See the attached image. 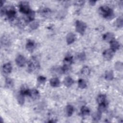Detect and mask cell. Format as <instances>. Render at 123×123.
Returning a JSON list of instances; mask_svg holds the SVG:
<instances>
[{
  "mask_svg": "<svg viewBox=\"0 0 123 123\" xmlns=\"http://www.w3.org/2000/svg\"><path fill=\"white\" fill-rule=\"evenodd\" d=\"M99 13L107 19H111L114 17L113 10L107 6H102L98 9Z\"/></svg>",
  "mask_w": 123,
  "mask_h": 123,
  "instance_id": "6da1fadb",
  "label": "cell"
},
{
  "mask_svg": "<svg viewBox=\"0 0 123 123\" xmlns=\"http://www.w3.org/2000/svg\"><path fill=\"white\" fill-rule=\"evenodd\" d=\"M40 64L35 57H32L28 62V71L29 73H34L39 70Z\"/></svg>",
  "mask_w": 123,
  "mask_h": 123,
  "instance_id": "7a4b0ae2",
  "label": "cell"
},
{
  "mask_svg": "<svg viewBox=\"0 0 123 123\" xmlns=\"http://www.w3.org/2000/svg\"><path fill=\"white\" fill-rule=\"evenodd\" d=\"M5 14L11 22L13 21L16 19V12L14 7L12 6L8 7V8H5Z\"/></svg>",
  "mask_w": 123,
  "mask_h": 123,
  "instance_id": "3957f363",
  "label": "cell"
},
{
  "mask_svg": "<svg viewBox=\"0 0 123 123\" xmlns=\"http://www.w3.org/2000/svg\"><path fill=\"white\" fill-rule=\"evenodd\" d=\"M86 28V25L85 23L77 20L75 23V29L77 32L81 34H83Z\"/></svg>",
  "mask_w": 123,
  "mask_h": 123,
  "instance_id": "277c9868",
  "label": "cell"
},
{
  "mask_svg": "<svg viewBox=\"0 0 123 123\" xmlns=\"http://www.w3.org/2000/svg\"><path fill=\"white\" fill-rule=\"evenodd\" d=\"M19 10L22 13L27 14L31 10L30 9L28 2L22 1L19 4Z\"/></svg>",
  "mask_w": 123,
  "mask_h": 123,
  "instance_id": "5b68a950",
  "label": "cell"
},
{
  "mask_svg": "<svg viewBox=\"0 0 123 123\" xmlns=\"http://www.w3.org/2000/svg\"><path fill=\"white\" fill-rule=\"evenodd\" d=\"M16 64L19 67H23L25 65L26 62V60L24 56L22 55H19L15 59Z\"/></svg>",
  "mask_w": 123,
  "mask_h": 123,
  "instance_id": "8992f818",
  "label": "cell"
},
{
  "mask_svg": "<svg viewBox=\"0 0 123 123\" xmlns=\"http://www.w3.org/2000/svg\"><path fill=\"white\" fill-rule=\"evenodd\" d=\"M114 51H113L111 49H106L103 53V56L105 59L109 61L111 60L113 56Z\"/></svg>",
  "mask_w": 123,
  "mask_h": 123,
  "instance_id": "52a82bcc",
  "label": "cell"
},
{
  "mask_svg": "<svg viewBox=\"0 0 123 123\" xmlns=\"http://www.w3.org/2000/svg\"><path fill=\"white\" fill-rule=\"evenodd\" d=\"M36 47L35 42L30 39H28L26 44V48L29 52H32Z\"/></svg>",
  "mask_w": 123,
  "mask_h": 123,
  "instance_id": "ba28073f",
  "label": "cell"
},
{
  "mask_svg": "<svg viewBox=\"0 0 123 123\" xmlns=\"http://www.w3.org/2000/svg\"><path fill=\"white\" fill-rule=\"evenodd\" d=\"M29 96L34 100L38 99L40 97V94L38 91L36 89H33L30 90Z\"/></svg>",
  "mask_w": 123,
  "mask_h": 123,
  "instance_id": "9c48e42d",
  "label": "cell"
},
{
  "mask_svg": "<svg viewBox=\"0 0 123 123\" xmlns=\"http://www.w3.org/2000/svg\"><path fill=\"white\" fill-rule=\"evenodd\" d=\"M27 23H28V22L26 18L22 17V18H19L17 20V25L20 27L23 28V27H25L27 25Z\"/></svg>",
  "mask_w": 123,
  "mask_h": 123,
  "instance_id": "30bf717a",
  "label": "cell"
},
{
  "mask_svg": "<svg viewBox=\"0 0 123 123\" xmlns=\"http://www.w3.org/2000/svg\"><path fill=\"white\" fill-rule=\"evenodd\" d=\"M12 70V67L10 63H6L3 65L2 71L3 72L6 74H10Z\"/></svg>",
  "mask_w": 123,
  "mask_h": 123,
  "instance_id": "8fae6325",
  "label": "cell"
},
{
  "mask_svg": "<svg viewBox=\"0 0 123 123\" xmlns=\"http://www.w3.org/2000/svg\"><path fill=\"white\" fill-rule=\"evenodd\" d=\"M75 39V35L73 33H69L67 34L66 37V42L68 44H71L74 41Z\"/></svg>",
  "mask_w": 123,
  "mask_h": 123,
  "instance_id": "7c38bea8",
  "label": "cell"
},
{
  "mask_svg": "<svg viewBox=\"0 0 123 123\" xmlns=\"http://www.w3.org/2000/svg\"><path fill=\"white\" fill-rule=\"evenodd\" d=\"M114 35L112 33H107L105 34L103 36V38L104 40L108 41V42H111L114 39Z\"/></svg>",
  "mask_w": 123,
  "mask_h": 123,
  "instance_id": "4fadbf2b",
  "label": "cell"
},
{
  "mask_svg": "<svg viewBox=\"0 0 123 123\" xmlns=\"http://www.w3.org/2000/svg\"><path fill=\"white\" fill-rule=\"evenodd\" d=\"M110 46H111V49L114 52L119 49L120 45L117 41L113 40L112 41L110 42Z\"/></svg>",
  "mask_w": 123,
  "mask_h": 123,
  "instance_id": "5bb4252c",
  "label": "cell"
},
{
  "mask_svg": "<svg viewBox=\"0 0 123 123\" xmlns=\"http://www.w3.org/2000/svg\"><path fill=\"white\" fill-rule=\"evenodd\" d=\"M60 82L59 79L56 77H53L50 80V84L53 87H57L60 85Z\"/></svg>",
  "mask_w": 123,
  "mask_h": 123,
  "instance_id": "9a60e30c",
  "label": "cell"
},
{
  "mask_svg": "<svg viewBox=\"0 0 123 123\" xmlns=\"http://www.w3.org/2000/svg\"><path fill=\"white\" fill-rule=\"evenodd\" d=\"M64 85L67 87L71 86L74 83L73 79L70 77H66L63 81Z\"/></svg>",
  "mask_w": 123,
  "mask_h": 123,
  "instance_id": "2e32d148",
  "label": "cell"
},
{
  "mask_svg": "<svg viewBox=\"0 0 123 123\" xmlns=\"http://www.w3.org/2000/svg\"><path fill=\"white\" fill-rule=\"evenodd\" d=\"M73 57L71 56H67L65 57L64 60H63V63L64 65L70 66V65L73 62Z\"/></svg>",
  "mask_w": 123,
  "mask_h": 123,
  "instance_id": "e0dca14e",
  "label": "cell"
},
{
  "mask_svg": "<svg viewBox=\"0 0 123 123\" xmlns=\"http://www.w3.org/2000/svg\"><path fill=\"white\" fill-rule=\"evenodd\" d=\"M66 114L68 116H71L73 113L74 111V108L71 105H68L66 107L65 109Z\"/></svg>",
  "mask_w": 123,
  "mask_h": 123,
  "instance_id": "ac0fdd59",
  "label": "cell"
},
{
  "mask_svg": "<svg viewBox=\"0 0 123 123\" xmlns=\"http://www.w3.org/2000/svg\"><path fill=\"white\" fill-rule=\"evenodd\" d=\"M14 85L13 81V80L10 78H7L5 80V86L7 88H11L13 87Z\"/></svg>",
  "mask_w": 123,
  "mask_h": 123,
  "instance_id": "d6986e66",
  "label": "cell"
},
{
  "mask_svg": "<svg viewBox=\"0 0 123 123\" xmlns=\"http://www.w3.org/2000/svg\"><path fill=\"white\" fill-rule=\"evenodd\" d=\"M90 73V70L89 68L87 66L83 67L81 70V74L84 76L88 75Z\"/></svg>",
  "mask_w": 123,
  "mask_h": 123,
  "instance_id": "ffe728a7",
  "label": "cell"
},
{
  "mask_svg": "<svg viewBox=\"0 0 123 123\" xmlns=\"http://www.w3.org/2000/svg\"><path fill=\"white\" fill-rule=\"evenodd\" d=\"M105 78L107 80H111L113 78V73L112 71H107L105 73Z\"/></svg>",
  "mask_w": 123,
  "mask_h": 123,
  "instance_id": "44dd1931",
  "label": "cell"
},
{
  "mask_svg": "<svg viewBox=\"0 0 123 123\" xmlns=\"http://www.w3.org/2000/svg\"><path fill=\"white\" fill-rule=\"evenodd\" d=\"M81 113L83 116H86L89 114L90 110L89 108L85 106H83L81 109Z\"/></svg>",
  "mask_w": 123,
  "mask_h": 123,
  "instance_id": "7402d4cb",
  "label": "cell"
},
{
  "mask_svg": "<svg viewBox=\"0 0 123 123\" xmlns=\"http://www.w3.org/2000/svg\"><path fill=\"white\" fill-rule=\"evenodd\" d=\"M27 17H26V19L28 21V22H30L32 21L35 18V12L31 10V11L27 14Z\"/></svg>",
  "mask_w": 123,
  "mask_h": 123,
  "instance_id": "603a6c76",
  "label": "cell"
},
{
  "mask_svg": "<svg viewBox=\"0 0 123 123\" xmlns=\"http://www.w3.org/2000/svg\"><path fill=\"white\" fill-rule=\"evenodd\" d=\"M98 103L99 104L105 103V100H106V96L103 94H101L98 95V96L97 98V99Z\"/></svg>",
  "mask_w": 123,
  "mask_h": 123,
  "instance_id": "cb8c5ba5",
  "label": "cell"
},
{
  "mask_svg": "<svg viewBox=\"0 0 123 123\" xmlns=\"http://www.w3.org/2000/svg\"><path fill=\"white\" fill-rule=\"evenodd\" d=\"M101 112L99 111L94 112L92 115V118L94 121H98L101 119Z\"/></svg>",
  "mask_w": 123,
  "mask_h": 123,
  "instance_id": "d4e9b609",
  "label": "cell"
},
{
  "mask_svg": "<svg viewBox=\"0 0 123 123\" xmlns=\"http://www.w3.org/2000/svg\"><path fill=\"white\" fill-rule=\"evenodd\" d=\"M24 95H23L22 93L19 92V94L17 95V100L19 104L22 105L24 104L25 102V98Z\"/></svg>",
  "mask_w": 123,
  "mask_h": 123,
  "instance_id": "484cf974",
  "label": "cell"
},
{
  "mask_svg": "<svg viewBox=\"0 0 123 123\" xmlns=\"http://www.w3.org/2000/svg\"><path fill=\"white\" fill-rule=\"evenodd\" d=\"M78 85L79 87L81 89L85 88L86 87V81L83 79H80L78 80Z\"/></svg>",
  "mask_w": 123,
  "mask_h": 123,
  "instance_id": "4316f807",
  "label": "cell"
},
{
  "mask_svg": "<svg viewBox=\"0 0 123 123\" xmlns=\"http://www.w3.org/2000/svg\"><path fill=\"white\" fill-rule=\"evenodd\" d=\"M21 93H22L23 95L24 96L27 95V96H29L30 95V90L26 88V87L23 86L22 88H21V89L20 91Z\"/></svg>",
  "mask_w": 123,
  "mask_h": 123,
  "instance_id": "83f0119b",
  "label": "cell"
},
{
  "mask_svg": "<svg viewBox=\"0 0 123 123\" xmlns=\"http://www.w3.org/2000/svg\"><path fill=\"white\" fill-rule=\"evenodd\" d=\"M106 109H107V104L106 102L99 104L98 108V111H100V112H102L105 111Z\"/></svg>",
  "mask_w": 123,
  "mask_h": 123,
  "instance_id": "f1b7e54d",
  "label": "cell"
},
{
  "mask_svg": "<svg viewBox=\"0 0 123 123\" xmlns=\"http://www.w3.org/2000/svg\"><path fill=\"white\" fill-rule=\"evenodd\" d=\"M116 26L118 27H122L123 26V20L122 17H120L117 19L116 21Z\"/></svg>",
  "mask_w": 123,
  "mask_h": 123,
  "instance_id": "f546056e",
  "label": "cell"
},
{
  "mask_svg": "<svg viewBox=\"0 0 123 123\" xmlns=\"http://www.w3.org/2000/svg\"><path fill=\"white\" fill-rule=\"evenodd\" d=\"M39 26V23L38 21H34L33 22H32L30 25V27L33 29V30H34V29H37Z\"/></svg>",
  "mask_w": 123,
  "mask_h": 123,
  "instance_id": "4dcf8cb0",
  "label": "cell"
},
{
  "mask_svg": "<svg viewBox=\"0 0 123 123\" xmlns=\"http://www.w3.org/2000/svg\"><path fill=\"white\" fill-rule=\"evenodd\" d=\"M123 63L120 62H117L115 64V68L118 71H122L123 69Z\"/></svg>",
  "mask_w": 123,
  "mask_h": 123,
  "instance_id": "1f68e13d",
  "label": "cell"
},
{
  "mask_svg": "<svg viewBox=\"0 0 123 123\" xmlns=\"http://www.w3.org/2000/svg\"><path fill=\"white\" fill-rule=\"evenodd\" d=\"M46 81V78L43 76H39L37 78V82L40 84H44Z\"/></svg>",
  "mask_w": 123,
  "mask_h": 123,
  "instance_id": "d6a6232c",
  "label": "cell"
},
{
  "mask_svg": "<svg viewBox=\"0 0 123 123\" xmlns=\"http://www.w3.org/2000/svg\"><path fill=\"white\" fill-rule=\"evenodd\" d=\"M78 58L80 60V61H84L85 60L86 58V55H85V53L84 52H82L81 53H80L78 55Z\"/></svg>",
  "mask_w": 123,
  "mask_h": 123,
  "instance_id": "836d02e7",
  "label": "cell"
},
{
  "mask_svg": "<svg viewBox=\"0 0 123 123\" xmlns=\"http://www.w3.org/2000/svg\"><path fill=\"white\" fill-rule=\"evenodd\" d=\"M50 12V10L48 8L44 9H43V10L41 11V13L42 14H43L44 15H45L48 14Z\"/></svg>",
  "mask_w": 123,
  "mask_h": 123,
  "instance_id": "e575fe53",
  "label": "cell"
},
{
  "mask_svg": "<svg viewBox=\"0 0 123 123\" xmlns=\"http://www.w3.org/2000/svg\"><path fill=\"white\" fill-rule=\"evenodd\" d=\"M96 2V1H94V0H90V1H89V3L91 5H95Z\"/></svg>",
  "mask_w": 123,
  "mask_h": 123,
  "instance_id": "d590c367",
  "label": "cell"
}]
</instances>
